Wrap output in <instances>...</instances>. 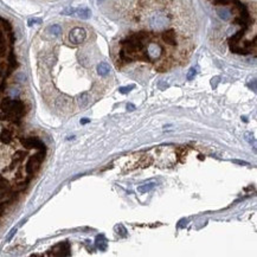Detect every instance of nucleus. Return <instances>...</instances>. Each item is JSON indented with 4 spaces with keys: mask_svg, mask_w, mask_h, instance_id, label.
Segmentation results:
<instances>
[{
    "mask_svg": "<svg viewBox=\"0 0 257 257\" xmlns=\"http://www.w3.org/2000/svg\"><path fill=\"white\" fill-rule=\"evenodd\" d=\"M214 6H222V7H229L230 8V15L232 14V11L237 12V17L234 20L235 25H238L241 29L236 32V35H238L241 38L244 37L245 32L250 30L251 25H252V19H251V13L248 7V5H245L242 0H210Z\"/></svg>",
    "mask_w": 257,
    "mask_h": 257,
    "instance_id": "nucleus-1",
    "label": "nucleus"
},
{
    "mask_svg": "<svg viewBox=\"0 0 257 257\" xmlns=\"http://www.w3.org/2000/svg\"><path fill=\"white\" fill-rule=\"evenodd\" d=\"M0 109L2 112H7L17 115V116H22L25 113V106L22 101L19 100H11V98H4L0 102Z\"/></svg>",
    "mask_w": 257,
    "mask_h": 257,
    "instance_id": "nucleus-2",
    "label": "nucleus"
},
{
    "mask_svg": "<svg viewBox=\"0 0 257 257\" xmlns=\"http://www.w3.org/2000/svg\"><path fill=\"white\" fill-rule=\"evenodd\" d=\"M87 39V31L83 27H74L69 33V40L74 45H80Z\"/></svg>",
    "mask_w": 257,
    "mask_h": 257,
    "instance_id": "nucleus-3",
    "label": "nucleus"
},
{
    "mask_svg": "<svg viewBox=\"0 0 257 257\" xmlns=\"http://www.w3.org/2000/svg\"><path fill=\"white\" fill-rule=\"evenodd\" d=\"M44 155H45V152L42 151L40 153H38L36 155L31 157L30 160L27 161V164H26V172L30 174V175L31 174H33L38 169L40 162H42L43 159H44Z\"/></svg>",
    "mask_w": 257,
    "mask_h": 257,
    "instance_id": "nucleus-4",
    "label": "nucleus"
},
{
    "mask_svg": "<svg viewBox=\"0 0 257 257\" xmlns=\"http://www.w3.org/2000/svg\"><path fill=\"white\" fill-rule=\"evenodd\" d=\"M22 144L26 148H37V149H40V151H44V152L46 151L45 145L43 144L40 140L36 139V137H26V139H23L22 140Z\"/></svg>",
    "mask_w": 257,
    "mask_h": 257,
    "instance_id": "nucleus-5",
    "label": "nucleus"
},
{
    "mask_svg": "<svg viewBox=\"0 0 257 257\" xmlns=\"http://www.w3.org/2000/svg\"><path fill=\"white\" fill-rule=\"evenodd\" d=\"M51 251H52V255H56V256H67V255L70 254L69 252V243H59V244L55 245Z\"/></svg>",
    "mask_w": 257,
    "mask_h": 257,
    "instance_id": "nucleus-6",
    "label": "nucleus"
},
{
    "mask_svg": "<svg viewBox=\"0 0 257 257\" xmlns=\"http://www.w3.org/2000/svg\"><path fill=\"white\" fill-rule=\"evenodd\" d=\"M96 69H97V74L100 76H102V77H106V76L109 75V72H110V67H109V64L106 63V62L100 63Z\"/></svg>",
    "mask_w": 257,
    "mask_h": 257,
    "instance_id": "nucleus-7",
    "label": "nucleus"
},
{
    "mask_svg": "<svg viewBox=\"0 0 257 257\" xmlns=\"http://www.w3.org/2000/svg\"><path fill=\"white\" fill-rule=\"evenodd\" d=\"M74 14H76L81 19H89L91 17V12L88 8H77V10L74 8Z\"/></svg>",
    "mask_w": 257,
    "mask_h": 257,
    "instance_id": "nucleus-8",
    "label": "nucleus"
},
{
    "mask_svg": "<svg viewBox=\"0 0 257 257\" xmlns=\"http://www.w3.org/2000/svg\"><path fill=\"white\" fill-rule=\"evenodd\" d=\"M12 140V133L8 129H2L0 133V141L2 144H10Z\"/></svg>",
    "mask_w": 257,
    "mask_h": 257,
    "instance_id": "nucleus-9",
    "label": "nucleus"
},
{
    "mask_svg": "<svg viewBox=\"0 0 257 257\" xmlns=\"http://www.w3.org/2000/svg\"><path fill=\"white\" fill-rule=\"evenodd\" d=\"M47 31H49L52 36L58 37V36H61V33H62V27H61V25H58V24H53L51 26H49Z\"/></svg>",
    "mask_w": 257,
    "mask_h": 257,
    "instance_id": "nucleus-10",
    "label": "nucleus"
},
{
    "mask_svg": "<svg viewBox=\"0 0 257 257\" xmlns=\"http://www.w3.org/2000/svg\"><path fill=\"white\" fill-rule=\"evenodd\" d=\"M95 244H96V247H97L101 251H104V250L107 249V242L102 235L96 237V242H95Z\"/></svg>",
    "mask_w": 257,
    "mask_h": 257,
    "instance_id": "nucleus-11",
    "label": "nucleus"
},
{
    "mask_svg": "<svg viewBox=\"0 0 257 257\" xmlns=\"http://www.w3.org/2000/svg\"><path fill=\"white\" fill-rule=\"evenodd\" d=\"M88 103H89V96H88V94H87V92L81 94V95L78 96V104H80V107H81V108H84Z\"/></svg>",
    "mask_w": 257,
    "mask_h": 257,
    "instance_id": "nucleus-12",
    "label": "nucleus"
},
{
    "mask_svg": "<svg viewBox=\"0 0 257 257\" xmlns=\"http://www.w3.org/2000/svg\"><path fill=\"white\" fill-rule=\"evenodd\" d=\"M154 186H155V182H151V184H147V185H144V186L137 187V191H139V192H141V193H145V192L151 191Z\"/></svg>",
    "mask_w": 257,
    "mask_h": 257,
    "instance_id": "nucleus-13",
    "label": "nucleus"
},
{
    "mask_svg": "<svg viewBox=\"0 0 257 257\" xmlns=\"http://www.w3.org/2000/svg\"><path fill=\"white\" fill-rule=\"evenodd\" d=\"M196 75H197V70L194 68H191L190 69V71L187 72V76H186V77H187V80H189V81H192V80L194 78V76Z\"/></svg>",
    "mask_w": 257,
    "mask_h": 257,
    "instance_id": "nucleus-14",
    "label": "nucleus"
},
{
    "mask_svg": "<svg viewBox=\"0 0 257 257\" xmlns=\"http://www.w3.org/2000/svg\"><path fill=\"white\" fill-rule=\"evenodd\" d=\"M134 88H135L134 84L128 85V87H122V88H120V92H121V94H128L129 91L132 90V89H134Z\"/></svg>",
    "mask_w": 257,
    "mask_h": 257,
    "instance_id": "nucleus-15",
    "label": "nucleus"
},
{
    "mask_svg": "<svg viewBox=\"0 0 257 257\" xmlns=\"http://www.w3.org/2000/svg\"><path fill=\"white\" fill-rule=\"evenodd\" d=\"M15 232H17V227H13V229H12V230L10 231V234H8L7 238H6V241H7V242H10V241H11V238H12V237L14 236Z\"/></svg>",
    "mask_w": 257,
    "mask_h": 257,
    "instance_id": "nucleus-16",
    "label": "nucleus"
},
{
    "mask_svg": "<svg viewBox=\"0 0 257 257\" xmlns=\"http://www.w3.org/2000/svg\"><path fill=\"white\" fill-rule=\"evenodd\" d=\"M245 139H247V141H248L249 144L254 142V137H252V134H251V133H245Z\"/></svg>",
    "mask_w": 257,
    "mask_h": 257,
    "instance_id": "nucleus-17",
    "label": "nucleus"
},
{
    "mask_svg": "<svg viewBox=\"0 0 257 257\" xmlns=\"http://www.w3.org/2000/svg\"><path fill=\"white\" fill-rule=\"evenodd\" d=\"M218 82H219V77H214V78H212V81H211L212 88H216V87H217V84H218Z\"/></svg>",
    "mask_w": 257,
    "mask_h": 257,
    "instance_id": "nucleus-18",
    "label": "nucleus"
},
{
    "mask_svg": "<svg viewBox=\"0 0 257 257\" xmlns=\"http://www.w3.org/2000/svg\"><path fill=\"white\" fill-rule=\"evenodd\" d=\"M127 109H128L129 112H134V110H135V106L132 104V103H128V104H127Z\"/></svg>",
    "mask_w": 257,
    "mask_h": 257,
    "instance_id": "nucleus-19",
    "label": "nucleus"
},
{
    "mask_svg": "<svg viewBox=\"0 0 257 257\" xmlns=\"http://www.w3.org/2000/svg\"><path fill=\"white\" fill-rule=\"evenodd\" d=\"M35 23H40V19H31V20H29V25H33Z\"/></svg>",
    "mask_w": 257,
    "mask_h": 257,
    "instance_id": "nucleus-20",
    "label": "nucleus"
},
{
    "mask_svg": "<svg viewBox=\"0 0 257 257\" xmlns=\"http://www.w3.org/2000/svg\"><path fill=\"white\" fill-rule=\"evenodd\" d=\"M234 162H236V164H239V165H248V162H245V161H241V160H234Z\"/></svg>",
    "mask_w": 257,
    "mask_h": 257,
    "instance_id": "nucleus-21",
    "label": "nucleus"
},
{
    "mask_svg": "<svg viewBox=\"0 0 257 257\" xmlns=\"http://www.w3.org/2000/svg\"><path fill=\"white\" fill-rule=\"evenodd\" d=\"M4 209H5V204H0V216L2 214V212H4Z\"/></svg>",
    "mask_w": 257,
    "mask_h": 257,
    "instance_id": "nucleus-22",
    "label": "nucleus"
},
{
    "mask_svg": "<svg viewBox=\"0 0 257 257\" xmlns=\"http://www.w3.org/2000/svg\"><path fill=\"white\" fill-rule=\"evenodd\" d=\"M89 122H90V120H89V119H83V120H81V123H82V124L89 123Z\"/></svg>",
    "mask_w": 257,
    "mask_h": 257,
    "instance_id": "nucleus-23",
    "label": "nucleus"
}]
</instances>
